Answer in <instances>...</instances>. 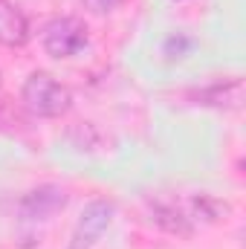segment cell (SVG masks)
Returning a JSON list of instances; mask_svg holds the SVG:
<instances>
[{
    "instance_id": "cell-5",
    "label": "cell",
    "mask_w": 246,
    "mask_h": 249,
    "mask_svg": "<svg viewBox=\"0 0 246 249\" xmlns=\"http://www.w3.org/2000/svg\"><path fill=\"white\" fill-rule=\"evenodd\" d=\"M29 41V20L23 9L12 0H0V44L18 50Z\"/></svg>"
},
{
    "instance_id": "cell-10",
    "label": "cell",
    "mask_w": 246,
    "mask_h": 249,
    "mask_svg": "<svg viewBox=\"0 0 246 249\" xmlns=\"http://www.w3.org/2000/svg\"><path fill=\"white\" fill-rule=\"evenodd\" d=\"M0 87H3V72H0Z\"/></svg>"
},
{
    "instance_id": "cell-8",
    "label": "cell",
    "mask_w": 246,
    "mask_h": 249,
    "mask_svg": "<svg viewBox=\"0 0 246 249\" xmlns=\"http://www.w3.org/2000/svg\"><path fill=\"white\" fill-rule=\"evenodd\" d=\"M185 212H188V217L197 223V220H203V223H217V220H226L229 214H232V206L226 203V200H220V197H214V194H194L188 203H185Z\"/></svg>"
},
{
    "instance_id": "cell-3",
    "label": "cell",
    "mask_w": 246,
    "mask_h": 249,
    "mask_svg": "<svg viewBox=\"0 0 246 249\" xmlns=\"http://www.w3.org/2000/svg\"><path fill=\"white\" fill-rule=\"evenodd\" d=\"M113 214H116V203L107 200V197H96L84 206V212L78 214V223L72 229V238L67 249H93L102 235L107 232V226L113 223Z\"/></svg>"
},
{
    "instance_id": "cell-2",
    "label": "cell",
    "mask_w": 246,
    "mask_h": 249,
    "mask_svg": "<svg viewBox=\"0 0 246 249\" xmlns=\"http://www.w3.org/2000/svg\"><path fill=\"white\" fill-rule=\"evenodd\" d=\"M90 35H87V23L78 20V18H53L47 26H44V35H41V44L47 50V55L53 58H72L78 55L84 47H87Z\"/></svg>"
},
{
    "instance_id": "cell-7",
    "label": "cell",
    "mask_w": 246,
    "mask_h": 249,
    "mask_svg": "<svg viewBox=\"0 0 246 249\" xmlns=\"http://www.w3.org/2000/svg\"><path fill=\"white\" fill-rule=\"evenodd\" d=\"M197 99H200V105H211V107L235 110V107H241V102H244V81H241V78H232V81L209 84L206 90L197 93Z\"/></svg>"
},
{
    "instance_id": "cell-9",
    "label": "cell",
    "mask_w": 246,
    "mask_h": 249,
    "mask_svg": "<svg viewBox=\"0 0 246 249\" xmlns=\"http://www.w3.org/2000/svg\"><path fill=\"white\" fill-rule=\"evenodd\" d=\"M90 12H96V15H105V12H113L122 0H81Z\"/></svg>"
},
{
    "instance_id": "cell-1",
    "label": "cell",
    "mask_w": 246,
    "mask_h": 249,
    "mask_svg": "<svg viewBox=\"0 0 246 249\" xmlns=\"http://www.w3.org/2000/svg\"><path fill=\"white\" fill-rule=\"evenodd\" d=\"M23 105L41 119H58L72 107V93L50 72H32L23 81Z\"/></svg>"
},
{
    "instance_id": "cell-4",
    "label": "cell",
    "mask_w": 246,
    "mask_h": 249,
    "mask_svg": "<svg viewBox=\"0 0 246 249\" xmlns=\"http://www.w3.org/2000/svg\"><path fill=\"white\" fill-rule=\"evenodd\" d=\"M70 203V194L64 186H55V183H44V186L29 188L20 203H18V217L23 223H44L50 220L53 214L64 212V206Z\"/></svg>"
},
{
    "instance_id": "cell-6",
    "label": "cell",
    "mask_w": 246,
    "mask_h": 249,
    "mask_svg": "<svg viewBox=\"0 0 246 249\" xmlns=\"http://www.w3.org/2000/svg\"><path fill=\"white\" fill-rule=\"evenodd\" d=\"M151 220L159 229H165L168 235H191L194 232V220L188 217L185 206H180V203H157L151 209Z\"/></svg>"
}]
</instances>
